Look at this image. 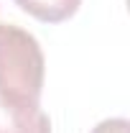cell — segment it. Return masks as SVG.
<instances>
[{
	"instance_id": "cell-4",
	"label": "cell",
	"mask_w": 130,
	"mask_h": 133,
	"mask_svg": "<svg viewBox=\"0 0 130 133\" xmlns=\"http://www.w3.org/2000/svg\"><path fill=\"white\" fill-rule=\"evenodd\" d=\"M92 133H130V123L125 118H107V120L97 123Z\"/></svg>"
},
{
	"instance_id": "cell-1",
	"label": "cell",
	"mask_w": 130,
	"mask_h": 133,
	"mask_svg": "<svg viewBox=\"0 0 130 133\" xmlns=\"http://www.w3.org/2000/svg\"><path fill=\"white\" fill-rule=\"evenodd\" d=\"M46 59L36 36L16 23H0V97L38 102L44 92Z\"/></svg>"
},
{
	"instance_id": "cell-3",
	"label": "cell",
	"mask_w": 130,
	"mask_h": 133,
	"mask_svg": "<svg viewBox=\"0 0 130 133\" xmlns=\"http://www.w3.org/2000/svg\"><path fill=\"white\" fill-rule=\"evenodd\" d=\"M16 5L44 23H61L79 10L82 0H16Z\"/></svg>"
},
{
	"instance_id": "cell-2",
	"label": "cell",
	"mask_w": 130,
	"mask_h": 133,
	"mask_svg": "<svg viewBox=\"0 0 130 133\" xmlns=\"http://www.w3.org/2000/svg\"><path fill=\"white\" fill-rule=\"evenodd\" d=\"M0 133H51V120L38 102H10L0 97Z\"/></svg>"
}]
</instances>
